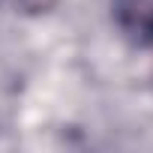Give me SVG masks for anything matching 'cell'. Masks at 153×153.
Masks as SVG:
<instances>
[{
    "mask_svg": "<svg viewBox=\"0 0 153 153\" xmlns=\"http://www.w3.org/2000/svg\"><path fill=\"white\" fill-rule=\"evenodd\" d=\"M111 18L126 42L153 48V0H111Z\"/></svg>",
    "mask_w": 153,
    "mask_h": 153,
    "instance_id": "cell-1",
    "label": "cell"
}]
</instances>
